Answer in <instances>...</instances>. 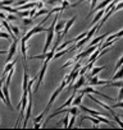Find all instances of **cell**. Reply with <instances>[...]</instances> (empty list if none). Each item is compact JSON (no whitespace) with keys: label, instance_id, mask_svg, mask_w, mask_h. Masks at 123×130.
Here are the masks:
<instances>
[{"label":"cell","instance_id":"cell-12","mask_svg":"<svg viewBox=\"0 0 123 130\" xmlns=\"http://www.w3.org/2000/svg\"><path fill=\"white\" fill-rule=\"evenodd\" d=\"M118 79H123V64L117 69L115 74H114V75L112 77V79H109V80H118Z\"/></svg>","mask_w":123,"mask_h":130},{"label":"cell","instance_id":"cell-30","mask_svg":"<svg viewBox=\"0 0 123 130\" xmlns=\"http://www.w3.org/2000/svg\"><path fill=\"white\" fill-rule=\"evenodd\" d=\"M113 9H114V13H115V12H118V10H120V9H123V2H120V3L115 4V7H114Z\"/></svg>","mask_w":123,"mask_h":130},{"label":"cell","instance_id":"cell-27","mask_svg":"<svg viewBox=\"0 0 123 130\" xmlns=\"http://www.w3.org/2000/svg\"><path fill=\"white\" fill-rule=\"evenodd\" d=\"M60 7H61V9L64 10V9L69 8V7H71V4H69V2H68V0H61V5H60Z\"/></svg>","mask_w":123,"mask_h":130},{"label":"cell","instance_id":"cell-8","mask_svg":"<svg viewBox=\"0 0 123 130\" xmlns=\"http://www.w3.org/2000/svg\"><path fill=\"white\" fill-rule=\"evenodd\" d=\"M26 40L22 37L21 38V52H22V59H23V62H24V67H26V61H27V55H26V52H27V45H26Z\"/></svg>","mask_w":123,"mask_h":130},{"label":"cell","instance_id":"cell-2","mask_svg":"<svg viewBox=\"0 0 123 130\" xmlns=\"http://www.w3.org/2000/svg\"><path fill=\"white\" fill-rule=\"evenodd\" d=\"M46 29H47V28H44V27H42V24L40 23L39 26L33 27V28H32L30 32H27V33H26V36H23V38L27 41V40H28L31 36H33V35H36V33H40V32H46Z\"/></svg>","mask_w":123,"mask_h":130},{"label":"cell","instance_id":"cell-21","mask_svg":"<svg viewBox=\"0 0 123 130\" xmlns=\"http://www.w3.org/2000/svg\"><path fill=\"white\" fill-rule=\"evenodd\" d=\"M9 26H10V29H12V32L14 33V36L18 38V37L21 36V29H19L17 26H12V24H9Z\"/></svg>","mask_w":123,"mask_h":130},{"label":"cell","instance_id":"cell-37","mask_svg":"<svg viewBox=\"0 0 123 130\" xmlns=\"http://www.w3.org/2000/svg\"><path fill=\"white\" fill-rule=\"evenodd\" d=\"M35 13H36V7H33V8H32V10L30 12V18H32Z\"/></svg>","mask_w":123,"mask_h":130},{"label":"cell","instance_id":"cell-22","mask_svg":"<svg viewBox=\"0 0 123 130\" xmlns=\"http://www.w3.org/2000/svg\"><path fill=\"white\" fill-rule=\"evenodd\" d=\"M61 122H63V126H64L66 129L68 127V122H69V112H68V113L66 115V117H64L63 120H61ZM61 122H58V125H60Z\"/></svg>","mask_w":123,"mask_h":130},{"label":"cell","instance_id":"cell-31","mask_svg":"<svg viewBox=\"0 0 123 130\" xmlns=\"http://www.w3.org/2000/svg\"><path fill=\"white\" fill-rule=\"evenodd\" d=\"M86 35H87V32H83L82 35H80V36H77L76 38H72V40H73V42H77V41H80V40H82V38H83V37H85Z\"/></svg>","mask_w":123,"mask_h":130},{"label":"cell","instance_id":"cell-11","mask_svg":"<svg viewBox=\"0 0 123 130\" xmlns=\"http://www.w3.org/2000/svg\"><path fill=\"white\" fill-rule=\"evenodd\" d=\"M110 2H113V0H103V3H100V4H99L97 7H95L92 10H90V13L87 14V18H89V17L92 14V12H95V10H100V9H104V8H105V7H106L109 3H110Z\"/></svg>","mask_w":123,"mask_h":130},{"label":"cell","instance_id":"cell-18","mask_svg":"<svg viewBox=\"0 0 123 130\" xmlns=\"http://www.w3.org/2000/svg\"><path fill=\"white\" fill-rule=\"evenodd\" d=\"M104 14H105V10H104V9H100V10H97V14H96V17L94 18V21H92V23H91L90 26L92 27L94 24H96V23H97V22L100 21V18H101V17L104 15Z\"/></svg>","mask_w":123,"mask_h":130},{"label":"cell","instance_id":"cell-14","mask_svg":"<svg viewBox=\"0 0 123 130\" xmlns=\"http://www.w3.org/2000/svg\"><path fill=\"white\" fill-rule=\"evenodd\" d=\"M64 24H66V21H56L55 26H54V32L58 33V32H61V29L64 28Z\"/></svg>","mask_w":123,"mask_h":130},{"label":"cell","instance_id":"cell-15","mask_svg":"<svg viewBox=\"0 0 123 130\" xmlns=\"http://www.w3.org/2000/svg\"><path fill=\"white\" fill-rule=\"evenodd\" d=\"M77 92H78V91H77ZM83 94H85V93L80 91V92H78V96H77V97L75 96V98H73V101H72L73 106H80V105H81V102H82V98H83Z\"/></svg>","mask_w":123,"mask_h":130},{"label":"cell","instance_id":"cell-19","mask_svg":"<svg viewBox=\"0 0 123 130\" xmlns=\"http://www.w3.org/2000/svg\"><path fill=\"white\" fill-rule=\"evenodd\" d=\"M109 111H110V113L113 115V117H114V120H115V122L118 124V126H120V127H123V121L120 120V117H119V116H118V115H117V113H115L114 111H113V108H112V107H110V110H109Z\"/></svg>","mask_w":123,"mask_h":130},{"label":"cell","instance_id":"cell-4","mask_svg":"<svg viewBox=\"0 0 123 130\" xmlns=\"http://www.w3.org/2000/svg\"><path fill=\"white\" fill-rule=\"evenodd\" d=\"M47 61H45L44 62V65H42V68H41V72L39 73V75H37V84H36V89H35V92L39 89V87H40V84L42 83V80H44V75H45V73H46V69H47Z\"/></svg>","mask_w":123,"mask_h":130},{"label":"cell","instance_id":"cell-5","mask_svg":"<svg viewBox=\"0 0 123 130\" xmlns=\"http://www.w3.org/2000/svg\"><path fill=\"white\" fill-rule=\"evenodd\" d=\"M3 93H4V97H5V105L10 108V110H13V106H12V103H10V96H9V86H7V84H3Z\"/></svg>","mask_w":123,"mask_h":130},{"label":"cell","instance_id":"cell-28","mask_svg":"<svg viewBox=\"0 0 123 130\" xmlns=\"http://www.w3.org/2000/svg\"><path fill=\"white\" fill-rule=\"evenodd\" d=\"M16 19H17V17L13 15V14H10V13L5 17V21H8V22H13V21H16Z\"/></svg>","mask_w":123,"mask_h":130},{"label":"cell","instance_id":"cell-34","mask_svg":"<svg viewBox=\"0 0 123 130\" xmlns=\"http://www.w3.org/2000/svg\"><path fill=\"white\" fill-rule=\"evenodd\" d=\"M122 64H123V56H122V57H119V60L117 61V64H115V69H114V70H117V69L120 67Z\"/></svg>","mask_w":123,"mask_h":130},{"label":"cell","instance_id":"cell-24","mask_svg":"<svg viewBox=\"0 0 123 130\" xmlns=\"http://www.w3.org/2000/svg\"><path fill=\"white\" fill-rule=\"evenodd\" d=\"M21 18H24V17H30V10L27 9V10H18V13H17Z\"/></svg>","mask_w":123,"mask_h":130},{"label":"cell","instance_id":"cell-3","mask_svg":"<svg viewBox=\"0 0 123 130\" xmlns=\"http://www.w3.org/2000/svg\"><path fill=\"white\" fill-rule=\"evenodd\" d=\"M17 46H18V38H14L13 41H12V45H10V47H9V50H8V52H7V61H10L12 59H13V56H14V54H16V51H17Z\"/></svg>","mask_w":123,"mask_h":130},{"label":"cell","instance_id":"cell-36","mask_svg":"<svg viewBox=\"0 0 123 130\" xmlns=\"http://www.w3.org/2000/svg\"><path fill=\"white\" fill-rule=\"evenodd\" d=\"M72 64H73V60H69V61H68V62H66V64H64V65H63V67H61V68H63V69H64V68H67V67H69V65H72Z\"/></svg>","mask_w":123,"mask_h":130},{"label":"cell","instance_id":"cell-1","mask_svg":"<svg viewBox=\"0 0 123 130\" xmlns=\"http://www.w3.org/2000/svg\"><path fill=\"white\" fill-rule=\"evenodd\" d=\"M58 18H59V17H58V15H55L53 24H51L50 27H47V29H46L47 36H46V42H45V46H44L42 54H46V52H47V50H49V47H50V45H51V41L54 40V26H55V23H56Z\"/></svg>","mask_w":123,"mask_h":130},{"label":"cell","instance_id":"cell-35","mask_svg":"<svg viewBox=\"0 0 123 130\" xmlns=\"http://www.w3.org/2000/svg\"><path fill=\"white\" fill-rule=\"evenodd\" d=\"M27 2H28V0H16L14 4H16V5H23V4L27 3Z\"/></svg>","mask_w":123,"mask_h":130},{"label":"cell","instance_id":"cell-38","mask_svg":"<svg viewBox=\"0 0 123 130\" xmlns=\"http://www.w3.org/2000/svg\"><path fill=\"white\" fill-rule=\"evenodd\" d=\"M96 3H97V0H91V10L96 7Z\"/></svg>","mask_w":123,"mask_h":130},{"label":"cell","instance_id":"cell-40","mask_svg":"<svg viewBox=\"0 0 123 130\" xmlns=\"http://www.w3.org/2000/svg\"><path fill=\"white\" fill-rule=\"evenodd\" d=\"M33 127H35V129H39V127H41V124H40V122H35Z\"/></svg>","mask_w":123,"mask_h":130},{"label":"cell","instance_id":"cell-42","mask_svg":"<svg viewBox=\"0 0 123 130\" xmlns=\"http://www.w3.org/2000/svg\"><path fill=\"white\" fill-rule=\"evenodd\" d=\"M2 27H3V24H0V31H2Z\"/></svg>","mask_w":123,"mask_h":130},{"label":"cell","instance_id":"cell-20","mask_svg":"<svg viewBox=\"0 0 123 130\" xmlns=\"http://www.w3.org/2000/svg\"><path fill=\"white\" fill-rule=\"evenodd\" d=\"M103 69H106V67H96V68H94L92 69V72L90 73V77H94V75H97Z\"/></svg>","mask_w":123,"mask_h":130},{"label":"cell","instance_id":"cell-26","mask_svg":"<svg viewBox=\"0 0 123 130\" xmlns=\"http://www.w3.org/2000/svg\"><path fill=\"white\" fill-rule=\"evenodd\" d=\"M75 121H76V115H72V117L69 116V122H68V127H67V129H71V127H73V125H75Z\"/></svg>","mask_w":123,"mask_h":130},{"label":"cell","instance_id":"cell-25","mask_svg":"<svg viewBox=\"0 0 123 130\" xmlns=\"http://www.w3.org/2000/svg\"><path fill=\"white\" fill-rule=\"evenodd\" d=\"M16 0H0V7H3V5H12L14 4Z\"/></svg>","mask_w":123,"mask_h":130},{"label":"cell","instance_id":"cell-17","mask_svg":"<svg viewBox=\"0 0 123 130\" xmlns=\"http://www.w3.org/2000/svg\"><path fill=\"white\" fill-rule=\"evenodd\" d=\"M101 52V48H96L94 52H91V56H90V59H89V62H94L95 64V61H96V59L99 57V54Z\"/></svg>","mask_w":123,"mask_h":130},{"label":"cell","instance_id":"cell-7","mask_svg":"<svg viewBox=\"0 0 123 130\" xmlns=\"http://www.w3.org/2000/svg\"><path fill=\"white\" fill-rule=\"evenodd\" d=\"M76 18H77V17L75 15V17H72L69 21H67V22H66V24H64V28H63V32H61V36H63V37H64V36H67V33L69 32V29L72 28L73 23L76 22Z\"/></svg>","mask_w":123,"mask_h":130},{"label":"cell","instance_id":"cell-39","mask_svg":"<svg viewBox=\"0 0 123 130\" xmlns=\"http://www.w3.org/2000/svg\"><path fill=\"white\" fill-rule=\"evenodd\" d=\"M32 21H33L32 18H28V19H23V23H24V24H30V23H31Z\"/></svg>","mask_w":123,"mask_h":130},{"label":"cell","instance_id":"cell-41","mask_svg":"<svg viewBox=\"0 0 123 130\" xmlns=\"http://www.w3.org/2000/svg\"><path fill=\"white\" fill-rule=\"evenodd\" d=\"M3 84H4V79H0V89L3 88Z\"/></svg>","mask_w":123,"mask_h":130},{"label":"cell","instance_id":"cell-9","mask_svg":"<svg viewBox=\"0 0 123 130\" xmlns=\"http://www.w3.org/2000/svg\"><path fill=\"white\" fill-rule=\"evenodd\" d=\"M85 79H86V78H85V75H80V78L77 79V82H75V83H73V91H76V92H77V91H78L83 84H85V82H86Z\"/></svg>","mask_w":123,"mask_h":130},{"label":"cell","instance_id":"cell-32","mask_svg":"<svg viewBox=\"0 0 123 130\" xmlns=\"http://www.w3.org/2000/svg\"><path fill=\"white\" fill-rule=\"evenodd\" d=\"M113 108H123V100L117 102L115 105H113Z\"/></svg>","mask_w":123,"mask_h":130},{"label":"cell","instance_id":"cell-29","mask_svg":"<svg viewBox=\"0 0 123 130\" xmlns=\"http://www.w3.org/2000/svg\"><path fill=\"white\" fill-rule=\"evenodd\" d=\"M44 116H45V112L42 111V112H41V113H40V115H39V116H37L35 120H33V122H41V120L44 119Z\"/></svg>","mask_w":123,"mask_h":130},{"label":"cell","instance_id":"cell-16","mask_svg":"<svg viewBox=\"0 0 123 130\" xmlns=\"http://www.w3.org/2000/svg\"><path fill=\"white\" fill-rule=\"evenodd\" d=\"M105 86H108V87H117V88H120V87H123V80H109Z\"/></svg>","mask_w":123,"mask_h":130},{"label":"cell","instance_id":"cell-6","mask_svg":"<svg viewBox=\"0 0 123 130\" xmlns=\"http://www.w3.org/2000/svg\"><path fill=\"white\" fill-rule=\"evenodd\" d=\"M81 92H83L85 94H86V93H95V94H97V96H101V97H104V98H106V100H113L112 97H109V96L104 94L103 92H99V91H96V89H95V88H92V87H87V88L82 89Z\"/></svg>","mask_w":123,"mask_h":130},{"label":"cell","instance_id":"cell-10","mask_svg":"<svg viewBox=\"0 0 123 130\" xmlns=\"http://www.w3.org/2000/svg\"><path fill=\"white\" fill-rule=\"evenodd\" d=\"M16 64H17V59H14V60H12V61H8L7 67H5V69H4V72H3V79H4V80H5V75L8 74V72L14 68Z\"/></svg>","mask_w":123,"mask_h":130},{"label":"cell","instance_id":"cell-13","mask_svg":"<svg viewBox=\"0 0 123 130\" xmlns=\"http://www.w3.org/2000/svg\"><path fill=\"white\" fill-rule=\"evenodd\" d=\"M28 80H30V77H28V73H27V68L24 67V70H23V83H22V89H23V91L27 89Z\"/></svg>","mask_w":123,"mask_h":130},{"label":"cell","instance_id":"cell-23","mask_svg":"<svg viewBox=\"0 0 123 130\" xmlns=\"http://www.w3.org/2000/svg\"><path fill=\"white\" fill-rule=\"evenodd\" d=\"M49 13V9H40L39 12H36L35 14H33V17H32V19L33 18H37L39 15H41V14H47Z\"/></svg>","mask_w":123,"mask_h":130},{"label":"cell","instance_id":"cell-33","mask_svg":"<svg viewBox=\"0 0 123 130\" xmlns=\"http://www.w3.org/2000/svg\"><path fill=\"white\" fill-rule=\"evenodd\" d=\"M117 100H118V101H122V100H123V87H120V89H119V93H118V97H117Z\"/></svg>","mask_w":123,"mask_h":130}]
</instances>
